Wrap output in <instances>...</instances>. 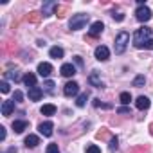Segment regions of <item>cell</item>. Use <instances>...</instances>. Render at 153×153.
Segmentation results:
<instances>
[{
    "label": "cell",
    "instance_id": "1",
    "mask_svg": "<svg viewBox=\"0 0 153 153\" xmlns=\"http://www.w3.org/2000/svg\"><path fill=\"white\" fill-rule=\"evenodd\" d=\"M151 40V29L149 27H140V29H137L135 33H133V45L137 47V49H144V45L148 43Z\"/></svg>",
    "mask_w": 153,
    "mask_h": 153
},
{
    "label": "cell",
    "instance_id": "2",
    "mask_svg": "<svg viewBox=\"0 0 153 153\" xmlns=\"http://www.w3.org/2000/svg\"><path fill=\"white\" fill-rule=\"evenodd\" d=\"M87 24H88V15H85V13H78V15H74V16L70 18L68 27H70L72 31H79V29H83Z\"/></svg>",
    "mask_w": 153,
    "mask_h": 153
},
{
    "label": "cell",
    "instance_id": "3",
    "mask_svg": "<svg viewBox=\"0 0 153 153\" xmlns=\"http://www.w3.org/2000/svg\"><path fill=\"white\" fill-rule=\"evenodd\" d=\"M130 43V34L126 31H121L115 38V54H123Z\"/></svg>",
    "mask_w": 153,
    "mask_h": 153
},
{
    "label": "cell",
    "instance_id": "4",
    "mask_svg": "<svg viewBox=\"0 0 153 153\" xmlns=\"http://www.w3.org/2000/svg\"><path fill=\"white\" fill-rule=\"evenodd\" d=\"M151 16H153V13L148 6H140L135 9V18L139 22H148V20H151Z\"/></svg>",
    "mask_w": 153,
    "mask_h": 153
},
{
    "label": "cell",
    "instance_id": "5",
    "mask_svg": "<svg viewBox=\"0 0 153 153\" xmlns=\"http://www.w3.org/2000/svg\"><path fill=\"white\" fill-rule=\"evenodd\" d=\"M79 92V85L76 83V81H68L65 87H63V94L67 96V97H72V96H76Z\"/></svg>",
    "mask_w": 153,
    "mask_h": 153
},
{
    "label": "cell",
    "instance_id": "6",
    "mask_svg": "<svg viewBox=\"0 0 153 153\" xmlns=\"http://www.w3.org/2000/svg\"><path fill=\"white\" fill-rule=\"evenodd\" d=\"M56 9H58V2L51 0V2H45V4H43V7H42V15H43V16H51V15H54Z\"/></svg>",
    "mask_w": 153,
    "mask_h": 153
},
{
    "label": "cell",
    "instance_id": "7",
    "mask_svg": "<svg viewBox=\"0 0 153 153\" xmlns=\"http://www.w3.org/2000/svg\"><path fill=\"white\" fill-rule=\"evenodd\" d=\"M38 74L42 76V78H49V76L52 74V65L47 63V61H42L38 65Z\"/></svg>",
    "mask_w": 153,
    "mask_h": 153
},
{
    "label": "cell",
    "instance_id": "8",
    "mask_svg": "<svg viewBox=\"0 0 153 153\" xmlns=\"http://www.w3.org/2000/svg\"><path fill=\"white\" fill-rule=\"evenodd\" d=\"M103 29H105V25H103V22H94L92 25H90V31H88V36L90 38H97L101 33H103Z\"/></svg>",
    "mask_w": 153,
    "mask_h": 153
},
{
    "label": "cell",
    "instance_id": "9",
    "mask_svg": "<svg viewBox=\"0 0 153 153\" xmlns=\"http://www.w3.org/2000/svg\"><path fill=\"white\" fill-rule=\"evenodd\" d=\"M108 58H110V51H108V47L99 45V47L96 49V59H99V61H106Z\"/></svg>",
    "mask_w": 153,
    "mask_h": 153
},
{
    "label": "cell",
    "instance_id": "10",
    "mask_svg": "<svg viewBox=\"0 0 153 153\" xmlns=\"http://www.w3.org/2000/svg\"><path fill=\"white\" fill-rule=\"evenodd\" d=\"M38 130H40V133H42L43 137H51V135H52V130H54V124H52L51 121H45V123H42V124L38 126Z\"/></svg>",
    "mask_w": 153,
    "mask_h": 153
},
{
    "label": "cell",
    "instance_id": "11",
    "mask_svg": "<svg viewBox=\"0 0 153 153\" xmlns=\"http://www.w3.org/2000/svg\"><path fill=\"white\" fill-rule=\"evenodd\" d=\"M59 72H61V76H65V78H72V76L76 74V67L72 63H63Z\"/></svg>",
    "mask_w": 153,
    "mask_h": 153
},
{
    "label": "cell",
    "instance_id": "12",
    "mask_svg": "<svg viewBox=\"0 0 153 153\" xmlns=\"http://www.w3.org/2000/svg\"><path fill=\"white\" fill-rule=\"evenodd\" d=\"M43 96V90L40 87H34V88H29V99L31 101H40Z\"/></svg>",
    "mask_w": 153,
    "mask_h": 153
},
{
    "label": "cell",
    "instance_id": "13",
    "mask_svg": "<svg viewBox=\"0 0 153 153\" xmlns=\"http://www.w3.org/2000/svg\"><path fill=\"white\" fill-rule=\"evenodd\" d=\"M135 106H137L139 110H148V108H149V99H148L146 96H139L137 101H135Z\"/></svg>",
    "mask_w": 153,
    "mask_h": 153
},
{
    "label": "cell",
    "instance_id": "14",
    "mask_svg": "<svg viewBox=\"0 0 153 153\" xmlns=\"http://www.w3.org/2000/svg\"><path fill=\"white\" fill-rule=\"evenodd\" d=\"M24 83H25V87L34 88V87H36V76H34L33 72H27V74L24 76Z\"/></svg>",
    "mask_w": 153,
    "mask_h": 153
},
{
    "label": "cell",
    "instance_id": "15",
    "mask_svg": "<svg viewBox=\"0 0 153 153\" xmlns=\"http://www.w3.org/2000/svg\"><path fill=\"white\" fill-rule=\"evenodd\" d=\"M13 110H15V101H4L2 103V115H11L13 114Z\"/></svg>",
    "mask_w": 153,
    "mask_h": 153
},
{
    "label": "cell",
    "instance_id": "16",
    "mask_svg": "<svg viewBox=\"0 0 153 153\" xmlns=\"http://www.w3.org/2000/svg\"><path fill=\"white\" fill-rule=\"evenodd\" d=\"M24 142H25V146H27V148H36V146L40 144V137L31 133V135H27V137H25V140H24Z\"/></svg>",
    "mask_w": 153,
    "mask_h": 153
},
{
    "label": "cell",
    "instance_id": "17",
    "mask_svg": "<svg viewBox=\"0 0 153 153\" xmlns=\"http://www.w3.org/2000/svg\"><path fill=\"white\" fill-rule=\"evenodd\" d=\"M27 126H29L27 121H13V130H15V133H22L24 130H27Z\"/></svg>",
    "mask_w": 153,
    "mask_h": 153
},
{
    "label": "cell",
    "instance_id": "18",
    "mask_svg": "<svg viewBox=\"0 0 153 153\" xmlns=\"http://www.w3.org/2000/svg\"><path fill=\"white\" fill-rule=\"evenodd\" d=\"M88 83H90L92 87H96V88H101V87H103V81L99 79V76H97L96 72H92V74L88 76Z\"/></svg>",
    "mask_w": 153,
    "mask_h": 153
},
{
    "label": "cell",
    "instance_id": "19",
    "mask_svg": "<svg viewBox=\"0 0 153 153\" xmlns=\"http://www.w3.org/2000/svg\"><path fill=\"white\" fill-rule=\"evenodd\" d=\"M49 54H51V58H54V59H59V58H63V49L61 47H51V51H49Z\"/></svg>",
    "mask_w": 153,
    "mask_h": 153
},
{
    "label": "cell",
    "instance_id": "20",
    "mask_svg": "<svg viewBox=\"0 0 153 153\" xmlns=\"http://www.w3.org/2000/svg\"><path fill=\"white\" fill-rule=\"evenodd\" d=\"M40 112H42L43 115H54V114H56V106H54V105H43Z\"/></svg>",
    "mask_w": 153,
    "mask_h": 153
},
{
    "label": "cell",
    "instance_id": "21",
    "mask_svg": "<svg viewBox=\"0 0 153 153\" xmlns=\"http://www.w3.org/2000/svg\"><path fill=\"white\" fill-rule=\"evenodd\" d=\"M119 101L123 103V106L130 105V101H131V94H130V92H121V96H119Z\"/></svg>",
    "mask_w": 153,
    "mask_h": 153
},
{
    "label": "cell",
    "instance_id": "22",
    "mask_svg": "<svg viewBox=\"0 0 153 153\" xmlns=\"http://www.w3.org/2000/svg\"><path fill=\"white\" fill-rule=\"evenodd\" d=\"M6 79H11V81H20V74L16 72V70H9V72H6Z\"/></svg>",
    "mask_w": 153,
    "mask_h": 153
},
{
    "label": "cell",
    "instance_id": "23",
    "mask_svg": "<svg viewBox=\"0 0 153 153\" xmlns=\"http://www.w3.org/2000/svg\"><path fill=\"white\" fill-rule=\"evenodd\" d=\"M87 101H88V96H87V94H79V96H78V101H76V106L83 108V106L87 105Z\"/></svg>",
    "mask_w": 153,
    "mask_h": 153
},
{
    "label": "cell",
    "instance_id": "24",
    "mask_svg": "<svg viewBox=\"0 0 153 153\" xmlns=\"http://www.w3.org/2000/svg\"><path fill=\"white\" fill-rule=\"evenodd\" d=\"M144 83H146V78H144V76H137V78L133 79V87H137V88L144 87Z\"/></svg>",
    "mask_w": 153,
    "mask_h": 153
},
{
    "label": "cell",
    "instance_id": "25",
    "mask_svg": "<svg viewBox=\"0 0 153 153\" xmlns=\"http://www.w3.org/2000/svg\"><path fill=\"white\" fill-rule=\"evenodd\" d=\"M45 153H59V148H58V144H49L47 146V149H45Z\"/></svg>",
    "mask_w": 153,
    "mask_h": 153
},
{
    "label": "cell",
    "instance_id": "26",
    "mask_svg": "<svg viewBox=\"0 0 153 153\" xmlns=\"http://www.w3.org/2000/svg\"><path fill=\"white\" fill-rule=\"evenodd\" d=\"M13 101H15V103H22V101H24V94H22L20 90H15V96H13Z\"/></svg>",
    "mask_w": 153,
    "mask_h": 153
},
{
    "label": "cell",
    "instance_id": "27",
    "mask_svg": "<svg viewBox=\"0 0 153 153\" xmlns=\"http://www.w3.org/2000/svg\"><path fill=\"white\" fill-rule=\"evenodd\" d=\"M43 87H45V92H49V94H51V92L54 90V81H45V83H43Z\"/></svg>",
    "mask_w": 153,
    "mask_h": 153
},
{
    "label": "cell",
    "instance_id": "28",
    "mask_svg": "<svg viewBox=\"0 0 153 153\" xmlns=\"http://www.w3.org/2000/svg\"><path fill=\"white\" fill-rule=\"evenodd\" d=\"M94 106H96V108H112V105H105V103H101L99 99H94Z\"/></svg>",
    "mask_w": 153,
    "mask_h": 153
},
{
    "label": "cell",
    "instance_id": "29",
    "mask_svg": "<svg viewBox=\"0 0 153 153\" xmlns=\"http://www.w3.org/2000/svg\"><path fill=\"white\" fill-rule=\"evenodd\" d=\"M0 90H2V94H7L9 92V83L7 81H2V83H0Z\"/></svg>",
    "mask_w": 153,
    "mask_h": 153
},
{
    "label": "cell",
    "instance_id": "30",
    "mask_svg": "<svg viewBox=\"0 0 153 153\" xmlns=\"http://www.w3.org/2000/svg\"><path fill=\"white\" fill-rule=\"evenodd\" d=\"M117 142H119V139L117 137H112L110 139V149L114 151V149H117Z\"/></svg>",
    "mask_w": 153,
    "mask_h": 153
},
{
    "label": "cell",
    "instance_id": "31",
    "mask_svg": "<svg viewBox=\"0 0 153 153\" xmlns=\"http://www.w3.org/2000/svg\"><path fill=\"white\" fill-rule=\"evenodd\" d=\"M87 153H101V149H99L96 144H92V146H88V148H87Z\"/></svg>",
    "mask_w": 153,
    "mask_h": 153
},
{
    "label": "cell",
    "instance_id": "32",
    "mask_svg": "<svg viewBox=\"0 0 153 153\" xmlns=\"http://www.w3.org/2000/svg\"><path fill=\"white\" fill-rule=\"evenodd\" d=\"M117 114H123V115H128V114H130V108H128V106H119V108H117Z\"/></svg>",
    "mask_w": 153,
    "mask_h": 153
},
{
    "label": "cell",
    "instance_id": "33",
    "mask_svg": "<svg viewBox=\"0 0 153 153\" xmlns=\"http://www.w3.org/2000/svg\"><path fill=\"white\" fill-rule=\"evenodd\" d=\"M112 16H114L117 22H123V20H124V15H123V13H114Z\"/></svg>",
    "mask_w": 153,
    "mask_h": 153
},
{
    "label": "cell",
    "instance_id": "34",
    "mask_svg": "<svg viewBox=\"0 0 153 153\" xmlns=\"http://www.w3.org/2000/svg\"><path fill=\"white\" fill-rule=\"evenodd\" d=\"M0 139H2V140L6 139V128L4 126H0Z\"/></svg>",
    "mask_w": 153,
    "mask_h": 153
},
{
    "label": "cell",
    "instance_id": "35",
    "mask_svg": "<svg viewBox=\"0 0 153 153\" xmlns=\"http://www.w3.org/2000/svg\"><path fill=\"white\" fill-rule=\"evenodd\" d=\"M144 49H149V51L153 49V38H151V40H149V42H148V43L144 45Z\"/></svg>",
    "mask_w": 153,
    "mask_h": 153
},
{
    "label": "cell",
    "instance_id": "36",
    "mask_svg": "<svg viewBox=\"0 0 153 153\" xmlns=\"http://www.w3.org/2000/svg\"><path fill=\"white\" fill-rule=\"evenodd\" d=\"M74 61L78 63V65H83V59H81V56H76V58H74Z\"/></svg>",
    "mask_w": 153,
    "mask_h": 153
},
{
    "label": "cell",
    "instance_id": "37",
    "mask_svg": "<svg viewBox=\"0 0 153 153\" xmlns=\"http://www.w3.org/2000/svg\"><path fill=\"white\" fill-rule=\"evenodd\" d=\"M7 153H16V148H9V149H7Z\"/></svg>",
    "mask_w": 153,
    "mask_h": 153
}]
</instances>
